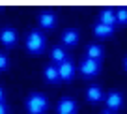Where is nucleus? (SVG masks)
<instances>
[{"mask_svg": "<svg viewBox=\"0 0 127 114\" xmlns=\"http://www.w3.org/2000/svg\"><path fill=\"white\" fill-rule=\"evenodd\" d=\"M47 47V38L39 28H32L26 34V51L30 54H41Z\"/></svg>", "mask_w": 127, "mask_h": 114, "instance_id": "1", "label": "nucleus"}, {"mask_svg": "<svg viewBox=\"0 0 127 114\" xmlns=\"http://www.w3.org/2000/svg\"><path fill=\"white\" fill-rule=\"evenodd\" d=\"M103 56H105V49L101 47L99 43H88L86 45V58H92V60L101 62Z\"/></svg>", "mask_w": 127, "mask_h": 114, "instance_id": "12", "label": "nucleus"}, {"mask_svg": "<svg viewBox=\"0 0 127 114\" xmlns=\"http://www.w3.org/2000/svg\"><path fill=\"white\" fill-rule=\"evenodd\" d=\"M99 23L108 24V26H116V24H118V21H116V9H112V8L101 9V13H99Z\"/></svg>", "mask_w": 127, "mask_h": 114, "instance_id": "15", "label": "nucleus"}, {"mask_svg": "<svg viewBox=\"0 0 127 114\" xmlns=\"http://www.w3.org/2000/svg\"><path fill=\"white\" fill-rule=\"evenodd\" d=\"M0 103H6V92L2 86H0Z\"/></svg>", "mask_w": 127, "mask_h": 114, "instance_id": "19", "label": "nucleus"}, {"mask_svg": "<svg viewBox=\"0 0 127 114\" xmlns=\"http://www.w3.org/2000/svg\"><path fill=\"white\" fill-rule=\"evenodd\" d=\"M0 114H9V109L6 103H0Z\"/></svg>", "mask_w": 127, "mask_h": 114, "instance_id": "18", "label": "nucleus"}, {"mask_svg": "<svg viewBox=\"0 0 127 114\" xmlns=\"http://www.w3.org/2000/svg\"><path fill=\"white\" fill-rule=\"evenodd\" d=\"M58 69H60V80H64V82H69L75 77V64H73L71 58L65 60L64 64H60Z\"/></svg>", "mask_w": 127, "mask_h": 114, "instance_id": "9", "label": "nucleus"}, {"mask_svg": "<svg viewBox=\"0 0 127 114\" xmlns=\"http://www.w3.org/2000/svg\"><path fill=\"white\" fill-rule=\"evenodd\" d=\"M56 112L58 114H77L79 112V103L71 95H64V97H60L58 105H56Z\"/></svg>", "mask_w": 127, "mask_h": 114, "instance_id": "5", "label": "nucleus"}, {"mask_svg": "<svg viewBox=\"0 0 127 114\" xmlns=\"http://www.w3.org/2000/svg\"><path fill=\"white\" fill-rule=\"evenodd\" d=\"M17 41H19V32H17L13 26L0 28V43L4 45V47L11 49V47L17 45Z\"/></svg>", "mask_w": 127, "mask_h": 114, "instance_id": "6", "label": "nucleus"}, {"mask_svg": "<svg viewBox=\"0 0 127 114\" xmlns=\"http://www.w3.org/2000/svg\"><path fill=\"white\" fill-rule=\"evenodd\" d=\"M123 101H125L123 99V92H120V90H110L105 95V107H107V110H112V112L122 109Z\"/></svg>", "mask_w": 127, "mask_h": 114, "instance_id": "4", "label": "nucleus"}, {"mask_svg": "<svg viewBox=\"0 0 127 114\" xmlns=\"http://www.w3.org/2000/svg\"><path fill=\"white\" fill-rule=\"evenodd\" d=\"M86 99L90 103H99V101H105V92L99 84H90L86 88Z\"/></svg>", "mask_w": 127, "mask_h": 114, "instance_id": "10", "label": "nucleus"}, {"mask_svg": "<svg viewBox=\"0 0 127 114\" xmlns=\"http://www.w3.org/2000/svg\"><path fill=\"white\" fill-rule=\"evenodd\" d=\"M99 71H101V62H97V60H92V58L84 56L79 62V73L82 77H86V79H94L95 75H99Z\"/></svg>", "mask_w": 127, "mask_h": 114, "instance_id": "3", "label": "nucleus"}, {"mask_svg": "<svg viewBox=\"0 0 127 114\" xmlns=\"http://www.w3.org/2000/svg\"><path fill=\"white\" fill-rule=\"evenodd\" d=\"M9 67V58L6 52H0V71H6Z\"/></svg>", "mask_w": 127, "mask_h": 114, "instance_id": "17", "label": "nucleus"}, {"mask_svg": "<svg viewBox=\"0 0 127 114\" xmlns=\"http://www.w3.org/2000/svg\"><path fill=\"white\" fill-rule=\"evenodd\" d=\"M92 30H94V34L97 36V38H101V39H103V38H110V36L114 34L116 26H108V24H103V23H99V21H97V23L94 24V28H92Z\"/></svg>", "mask_w": 127, "mask_h": 114, "instance_id": "14", "label": "nucleus"}, {"mask_svg": "<svg viewBox=\"0 0 127 114\" xmlns=\"http://www.w3.org/2000/svg\"><path fill=\"white\" fill-rule=\"evenodd\" d=\"M56 13L51 11V9H43V11H39V15H37V23H39V26L43 28V30H52V28L56 26Z\"/></svg>", "mask_w": 127, "mask_h": 114, "instance_id": "7", "label": "nucleus"}, {"mask_svg": "<svg viewBox=\"0 0 127 114\" xmlns=\"http://www.w3.org/2000/svg\"><path fill=\"white\" fill-rule=\"evenodd\" d=\"M43 79L47 80V82H51V84H56V82H60V69H58V66L56 64H47V66L43 67Z\"/></svg>", "mask_w": 127, "mask_h": 114, "instance_id": "11", "label": "nucleus"}, {"mask_svg": "<svg viewBox=\"0 0 127 114\" xmlns=\"http://www.w3.org/2000/svg\"><path fill=\"white\" fill-rule=\"evenodd\" d=\"M123 69L127 71V56H125V58H123Z\"/></svg>", "mask_w": 127, "mask_h": 114, "instance_id": "20", "label": "nucleus"}, {"mask_svg": "<svg viewBox=\"0 0 127 114\" xmlns=\"http://www.w3.org/2000/svg\"><path fill=\"white\" fill-rule=\"evenodd\" d=\"M79 30L77 28H65V30L60 34V41H62V47H75L79 43Z\"/></svg>", "mask_w": 127, "mask_h": 114, "instance_id": "8", "label": "nucleus"}, {"mask_svg": "<svg viewBox=\"0 0 127 114\" xmlns=\"http://www.w3.org/2000/svg\"><path fill=\"white\" fill-rule=\"evenodd\" d=\"M116 21H118V24H127V8L116 9Z\"/></svg>", "mask_w": 127, "mask_h": 114, "instance_id": "16", "label": "nucleus"}, {"mask_svg": "<svg viewBox=\"0 0 127 114\" xmlns=\"http://www.w3.org/2000/svg\"><path fill=\"white\" fill-rule=\"evenodd\" d=\"M101 114H116V112H112V110H107V109H105V110H103Z\"/></svg>", "mask_w": 127, "mask_h": 114, "instance_id": "21", "label": "nucleus"}, {"mask_svg": "<svg viewBox=\"0 0 127 114\" xmlns=\"http://www.w3.org/2000/svg\"><path fill=\"white\" fill-rule=\"evenodd\" d=\"M51 60H52V64L60 66V64H64L65 60H69V56H67V52H65V49H64L62 45H54V47L51 49Z\"/></svg>", "mask_w": 127, "mask_h": 114, "instance_id": "13", "label": "nucleus"}, {"mask_svg": "<svg viewBox=\"0 0 127 114\" xmlns=\"http://www.w3.org/2000/svg\"><path fill=\"white\" fill-rule=\"evenodd\" d=\"M28 114H47L49 110V99L45 97L41 92H32L24 101Z\"/></svg>", "mask_w": 127, "mask_h": 114, "instance_id": "2", "label": "nucleus"}]
</instances>
